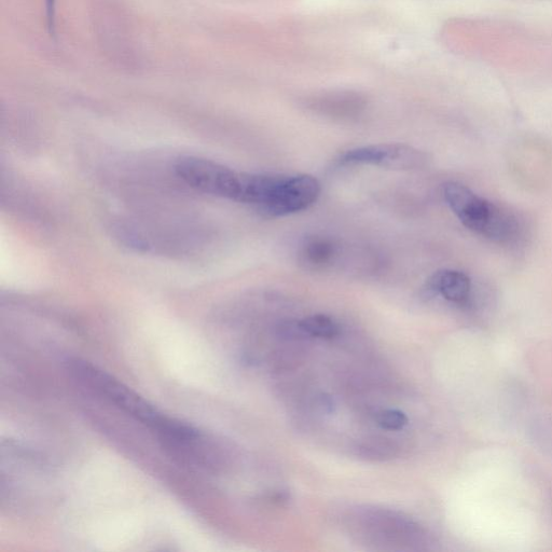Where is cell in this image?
I'll use <instances>...</instances> for the list:
<instances>
[{
	"label": "cell",
	"mask_w": 552,
	"mask_h": 552,
	"mask_svg": "<svg viewBox=\"0 0 552 552\" xmlns=\"http://www.w3.org/2000/svg\"><path fill=\"white\" fill-rule=\"evenodd\" d=\"M430 291L443 296L446 300L465 305L471 296L472 283L468 276L460 271L441 270L427 281Z\"/></svg>",
	"instance_id": "cell-6"
},
{
	"label": "cell",
	"mask_w": 552,
	"mask_h": 552,
	"mask_svg": "<svg viewBox=\"0 0 552 552\" xmlns=\"http://www.w3.org/2000/svg\"><path fill=\"white\" fill-rule=\"evenodd\" d=\"M175 171L192 188L219 198L239 201L242 173L217 162L186 157L178 160Z\"/></svg>",
	"instance_id": "cell-3"
},
{
	"label": "cell",
	"mask_w": 552,
	"mask_h": 552,
	"mask_svg": "<svg viewBox=\"0 0 552 552\" xmlns=\"http://www.w3.org/2000/svg\"><path fill=\"white\" fill-rule=\"evenodd\" d=\"M362 104L360 96L353 93L330 94L315 101V106H320L325 110H329L330 113L333 112L338 114L349 113V108L355 110L360 109Z\"/></svg>",
	"instance_id": "cell-10"
},
{
	"label": "cell",
	"mask_w": 552,
	"mask_h": 552,
	"mask_svg": "<svg viewBox=\"0 0 552 552\" xmlns=\"http://www.w3.org/2000/svg\"><path fill=\"white\" fill-rule=\"evenodd\" d=\"M444 197L461 223L481 236L496 243L516 239L519 224L513 215L482 199L471 189L459 183H447Z\"/></svg>",
	"instance_id": "cell-2"
},
{
	"label": "cell",
	"mask_w": 552,
	"mask_h": 552,
	"mask_svg": "<svg viewBox=\"0 0 552 552\" xmlns=\"http://www.w3.org/2000/svg\"><path fill=\"white\" fill-rule=\"evenodd\" d=\"M335 254L336 247L334 243L322 238L310 240L305 248H303L302 253L308 264L313 267L326 266L333 260Z\"/></svg>",
	"instance_id": "cell-9"
},
{
	"label": "cell",
	"mask_w": 552,
	"mask_h": 552,
	"mask_svg": "<svg viewBox=\"0 0 552 552\" xmlns=\"http://www.w3.org/2000/svg\"><path fill=\"white\" fill-rule=\"evenodd\" d=\"M377 423L383 430L399 431L408 424V418L403 411L389 409L381 411L377 416Z\"/></svg>",
	"instance_id": "cell-12"
},
{
	"label": "cell",
	"mask_w": 552,
	"mask_h": 552,
	"mask_svg": "<svg viewBox=\"0 0 552 552\" xmlns=\"http://www.w3.org/2000/svg\"><path fill=\"white\" fill-rule=\"evenodd\" d=\"M357 452L361 457L372 461H384L392 459L395 454V449L392 445L384 443V440H368L361 446H358Z\"/></svg>",
	"instance_id": "cell-11"
},
{
	"label": "cell",
	"mask_w": 552,
	"mask_h": 552,
	"mask_svg": "<svg viewBox=\"0 0 552 552\" xmlns=\"http://www.w3.org/2000/svg\"><path fill=\"white\" fill-rule=\"evenodd\" d=\"M344 164H367L389 170H417L425 167L429 156L405 144H379L355 148L340 158Z\"/></svg>",
	"instance_id": "cell-4"
},
{
	"label": "cell",
	"mask_w": 552,
	"mask_h": 552,
	"mask_svg": "<svg viewBox=\"0 0 552 552\" xmlns=\"http://www.w3.org/2000/svg\"><path fill=\"white\" fill-rule=\"evenodd\" d=\"M68 370L80 384L157 434L168 449L172 451L185 449L199 438L200 433L191 425L167 416L151 405L147 399L130 389L128 385L98 366L80 358H74L68 362Z\"/></svg>",
	"instance_id": "cell-1"
},
{
	"label": "cell",
	"mask_w": 552,
	"mask_h": 552,
	"mask_svg": "<svg viewBox=\"0 0 552 552\" xmlns=\"http://www.w3.org/2000/svg\"><path fill=\"white\" fill-rule=\"evenodd\" d=\"M321 195V184L314 176L284 178L270 202L261 210L270 217L287 216L309 209Z\"/></svg>",
	"instance_id": "cell-5"
},
{
	"label": "cell",
	"mask_w": 552,
	"mask_h": 552,
	"mask_svg": "<svg viewBox=\"0 0 552 552\" xmlns=\"http://www.w3.org/2000/svg\"><path fill=\"white\" fill-rule=\"evenodd\" d=\"M284 178L285 176L280 175L242 173L241 195L238 202L257 206L261 211L270 202Z\"/></svg>",
	"instance_id": "cell-7"
},
{
	"label": "cell",
	"mask_w": 552,
	"mask_h": 552,
	"mask_svg": "<svg viewBox=\"0 0 552 552\" xmlns=\"http://www.w3.org/2000/svg\"><path fill=\"white\" fill-rule=\"evenodd\" d=\"M299 324L309 338L333 339L339 335L338 324L327 315H312Z\"/></svg>",
	"instance_id": "cell-8"
}]
</instances>
